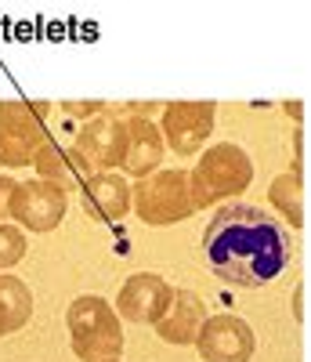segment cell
I'll return each mask as SVG.
<instances>
[{
  "mask_svg": "<svg viewBox=\"0 0 311 362\" xmlns=\"http://www.w3.org/2000/svg\"><path fill=\"white\" fill-rule=\"evenodd\" d=\"M293 257L290 228L254 203H225L203 232V261L221 283L261 290L286 272Z\"/></svg>",
  "mask_w": 311,
  "mask_h": 362,
  "instance_id": "cell-1",
  "label": "cell"
},
{
  "mask_svg": "<svg viewBox=\"0 0 311 362\" xmlns=\"http://www.w3.org/2000/svg\"><path fill=\"white\" fill-rule=\"evenodd\" d=\"M134 192V210L138 218L152 228H167V225H177V221H189L199 210L213 206L203 189L196 185L192 170H156L148 177H141L138 185H131Z\"/></svg>",
  "mask_w": 311,
  "mask_h": 362,
  "instance_id": "cell-2",
  "label": "cell"
},
{
  "mask_svg": "<svg viewBox=\"0 0 311 362\" xmlns=\"http://www.w3.org/2000/svg\"><path fill=\"white\" fill-rule=\"evenodd\" d=\"M66 326L73 355L80 362H116L123 355V326L105 297H76L66 312Z\"/></svg>",
  "mask_w": 311,
  "mask_h": 362,
  "instance_id": "cell-3",
  "label": "cell"
},
{
  "mask_svg": "<svg viewBox=\"0 0 311 362\" xmlns=\"http://www.w3.org/2000/svg\"><path fill=\"white\" fill-rule=\"evenodd\" d=\"M192 177H196V185L203 189V196L210 203L228 199V196H242L254 181V160H250L246 148H239L232 141H221V145L206 148V153L199 156Z\"/></svg>",
  "mask_w": 311,
  "mask_h": 362,
  "instance_id": "cell-4",
  "label": "cell"
},
{
  "mask_svg": "<svg viewBox=\"0 0 311 362\" xmlns=\"http://www.w3.org/2000/svg\"><path fill=\"white\" fill-rule=\"evenodd\" d=\"M8 218L18 225V228H29V232H54L61 225L69 210V192L51 185V181H15V189L8 196Z\"/></svg>",
  "mask_w": 311,
  "mask_h": 362,
  "instance_id": "cell-5",
  "label": "cell"
},
{
  "mask_svg": "<svg viewBox=\"0 0 311 362\" xmlns=\"http://www.w3.org/2000/svg\"><path fill=\"white\" fill-rule=\"evenodd\" d=\"M213 102H163V145L177 156H196L213 134Z\"/></svg>",
  "mask_w": 311,
  "mask_h": 362,
  "instance_id": "cell-6",
  "label": "cell"
},
{
  "mask_svg": "<svg viewBox=\"0 0 311 362\" xmlns=\"http://www.w3.org/2000/svg\"><path fill=\"white\" fill-rule=\"evenodd\" d=\"M196 351L203 362H250L257 351V334L239 315H206L196 337Z\"/></svg>",
  "mask_w": 311,
  "mask_h": 362,
  "instance_id": "cell-7",
  "label": "cell"
},
{
  "mask_svg": "<svg viewBox=\"0 0 311 362\" xmlns=\"http://www.w3.org/2000/svg\"><path fill=\"white\" fill-rule=\"evenodd\" d=\"M174 300V283H167L156 272H134V276L119 286L116 293V315L127 319L134 326H156L163 319V312Z\"/></svg>",
  "mask_w": 311,
  "mask_h": 362,
  "instance_id": "cell-8",
  "label": "cell"
},
{
  "mask_svg": "<svg viewBox=\"0 0 311 362\" xmlns=\"http://www.w3.org/2000/svg\"><path fill=\"white\" fill-rule=\"evenodd\" d=\"M123 141H127V119H116V116L102 112V116L87 119V124L80 127L73 148L83 156V163L90 167V174H105V170H116L119 167Z\"/></svg>",
  "mask_w": 311,
  "mask_h": 362,
  "instance_id": "cell-9",
  "label": "cell"
},
{
  "mask_svg": "<svg viewBox=\"0 0 311 362\" xmlns=\"http://www.w3.org/2000/svg\"><path fill=\"white\" fill-rule=\"evenodd\" d=\"M80 203L90 218L98 221H119L134 210V192L131 181L119 170H105V174H90L80 189Z\"/></svg>",
  "mask_w": 311,
  "mask_h": 362,
  "instance_id": "cell-10",
  "label": "cell"
},
{
  "mask_svg": "<svg viewBox=\"0 0 311 362\" xmlns=\"http://www.w3.org/2000/svg\"><path fill=\"white\" fill-rule=\"evenodd\" d=\"M163 134H160V127L152 124V119H138V116H131L127 119V141H123V160H119V170H123V177H134V181H141V177H148V174H156L160 170V163H163Z\"/></svg>",
  "mask_w": 311,
  "mask_h": 362,
  "instance_id": "cell-11",
  "label": "cell"
},
{
  "mask_svg": "<svg viewBox=\"0 0 311 362\" xmlns=\"http://www.w3.org/2000/svg\"><path fill=\"white\" fill-rule=\"evenodd\" d=\"M37 170L40 181H51V185L58 189H66V192H80L83 189V181L90 177V167L83 163V156L76 153L73 145H61L54 138H47L37 153H33V163H29Z\"/></svg>",
  "mask_w": 311,
  "mask_h": 362,
  "instance_id": "cell-12",
  "label": "cell"
},
{
  "mask_svg": "<svg viewBox=\"0 0 311 362\" xmlns=\"http://www.w3.org/2000/svg\"><path fill=\"white\" fill-rule=\"evenodd\" d=\"M203 322H206V300L192 290L174 286V300L163 312V319L156 322V334H160V341H167V344L184 348V344H196Z\"/></svg>",
  "mask_w": 311,
  "mask_h": 362,
  "instance_id": "cell-13",
  "label": "cell"
},
{
  "mask_svg": "<svg viewBox=\"0 0 311 362\" xmlns=\"http://www.w3.org/2000/svg\"><path fill=\"white\" fill-rule=\"evenodd\" d=\"M47 102H29V98H8L0 102V127H8L15 138H22L25 145L40 148L51 134H47Z\"/></svg>",
  "mask_w": 311,
  "mask_h": 362,
  "instance_id": "cell-14",
  "label": "cell"
},
{
  "mask_svg": "<svg viewBox=\"0 0 311 362\" xmlns=\"http://www.w3.org/2000/svg\"><path fill=\"white\" fill-rule=\"evenodd\" d=\"M33 315V290L15 276H0V341L18 334Z\"/></svg>",
  "mask_w": 311,
  "mask_h": 362,
  "instance_id": "cell-15",
  "label": "cell"
},
{
  "mask_svg": "<svg viewBox=\"0 0 311 362\" xmlns=\"http://www.w3.org/2000/svg\"><path fill=\"white\" fill-rule=\"evenodd\" d=\"M268 199L271 206L278 210V218H283L290 228H300L304 225V177L300 174H278L271 185H268Z\"/></svg>",
  "mask_w": 311,
  "mask_h": 362,
  "instance_id": "cell-16",
  "label": "cell"
},
{
  "mask_svg": "<svg viewBox=\"0 0 311 362\" xmlns=\"http://www.w3.org/2000/svg\"><path fill=\"white\" fill-rule=\"evenodd\" d=\"M25 257V232L18 225H0V276Z\"/></svg>",
  "mask_w": 311,
  "mask_h": 362,
  "instance_id": "cell-17",
  "label": "cell"
},
{
  "mask_svg": "<svg viewBox=\"0 0 311 362\" xmlns=\"http://www.w3.org/2000/svg\"><path fill=\"white\" fill-rule=\"evenodd\" d=\"M33 153H37L33 145H25L8 127H0V167H29L33 163Z\"/></svg>",
  "mask_w": 311,
  "mask_h": 362,
  "instance_id": "cell-18",
  "label": "cell"
},
{
  "mask_svg": "<svg viewBox=\"0 0 311 362\" xmlns=\"http://www.w3.org/2000/svg\"><path fill=\"white\" fill-rule=\"evenodd\" d=\"M105 105H109V102H61L58 109L66 112V116H73V119H83V124H87V119L102 116V112H105Z\"/></svg>",
  "mask_w": 311,
  "mask_h": 362,
  "instance_id": "cell-19",
  "label": "cell"
},
{
  "mask_svg": "<svg viewBox=\"0 0 311 362\" xmlns=\"http://www.w3.org/2000/svg\"><path fill=\"white\" fill-rule=\"evenodd\" d=\"M11 189H15V177H11V174H0V214H4V206H8Z\"/></svg>",
  "mask_w": 311,
  "mask_h": 362,
  "instance_id": "cell-20",
  "label": "cell"
},
{
  "mask_svg": "<svg viewBox=\"0 0 311 362\" xmlns=\"http://www.w3.org/2000/svg\"><path fill=\"white\" fill-rule=\"evenodd\" d=\"M116 362H119V358H116Z\"/></svg>",
  "mask_w": 311,
  "mask_h": 362,
  "instance_id": "cell-21",
  "label": "cell"
}]
</instances>
